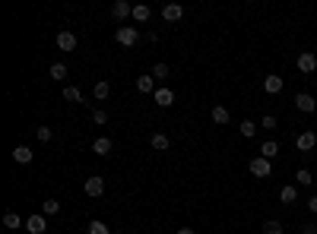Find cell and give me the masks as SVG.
Returning a JSON list of instances; mask_svg holds the SVG:
<instances>
[{
	"instance_id": "obj_1",
	"label": "cell",
	"mask_w": 317,
	"mask_h": 234,
	"mask_svg": "<svg viewBox=\"0 0 317 234\" xmlns=\"http://www.w3.org/2000/svg\"><path fill=\"white\" fill-rule=\"evenodd\" d=\"M248 171L254 174V178H269V174H273V165H269V158L257 155V158H251V161H248Z\"/></svg>"
},
{
	"instance_id": "obj_2",
	"label": "cell",
	"mask_w": 317,
	"mask_h": 234,
	"mask_svg": "<svg viewBox=\"0 0 317 234\" xmlns=\"http://www.w3.org/2000/svg\"><path fill=\"white\" fill-rule=\"evenodd\" d=\"M114 38H117V44H124V48H133V44L140 41V32L133 26H121L114 32Z\"/></svg>"
},
{
	"instance_id": "obj_3",
	"label": "cell",
	"mask_w": 317,
	"mask_h": 234,
	"mask_svg": "<svg viewBox=\"0 0 317 234\" xmlns=\"http://www.w3.org/2000/svg\"><path fill=\"white\" fill-rule=\"evenodd\" d=\"M298 73H317V54L314 51L298 54Z\"/></svg>"
},
{
	"instance_id": "obj_4",
	"label": "cell",
	"mask_w": 317,
	"mask_h": 234,
	"mask_svg": "<svg viewBox=\"0 0 317 234\" xmlns=\"http://www.w3.org/2000/svg\"><path fill=\"white\" fill-rule=\"evenodd\" d=\"M111 16H114L117 22H124L127 16H133V7L127 4V0H114V4H111Z\"/></svg>"
},
{
	"instance_id": "obj_5",
	"label": "cell",
	"mask_w": 317,
	"mask_h": 234,
	"mask_svg": "<svg viewBox=\"0 0 317 234\" xmlns=\"http://www.w3.org/2000/svg\"><path fill=\"white\" fill-rule=\"evenodd\" d=\"M295 146H298L301 152H311V149L317 146V133H314V130H304V133H298V136H295Z\"/></svg>"
},
{
	"instance_id": "obj_6",
	"label": "cell",
	"mask_w": 317,
	"mask_h": 234,
	"mask_svg": "<svg viewBox=\"0 0 317 234\" xmlns=\"http://www.w3.org/2000/svg\"><path fill=\"white\" fill-rule=\"evenodd\" d=\"M83 190H86V196H102L105 193V178H86V184H83Z\"/></svg>"
},
{
	"instance_id": "obj_7",
	"label": "cell",
	"mask_w": 317,
	"mask_h": 234,
	"mask_svg": "<svg viewBox=\"0 0 317 234\" xmlns=\"http://www.w3.org/2000/svg\"><path fill=\"white\" fill-rule=\"evenodd\" d=\"M26 231H29V234H44V231H48V221H44V215H29V218H26Z\"/></svg>"
},
{
	"instance_id": "obj_8",
	"label": "cell",
	"mask_w": 317,
	"mask_h": 234,
	"mask_svg": "<svg viewBox=\"0 0 317 234\" xmlns=\"http://www.w3.org/2000/svg\"><path fill=\"white\" fill-rule=\"evenodd\" d=\"M152 98H156L159 108H171V104H174V92L168 86H162V89H156V95H152Z\"/></svg>"
},
{
	"instance_id": "obj_9",
	"label": "cell",
	"mask_w": 317,
	"mask_h": 234,
	"mask_svg": "<svg viewBox=\"0 0 317 234\" xmlns=\"http://www.w3.org/2000/svg\"><path fill=\"white\" fill-rule=\"evenodd\" d=\"M295 108L304 111V114H311L317 108V101H314V95H308V92H298V95H295Z\"/></svg>"
},
{
	"instance_id": "obj_10",
	"label": "cell",
	"mask_w": 317,
	"mask_h": 234,
	"mask_svg": "<svg viewBox=\"0 0 317 234\" xmlns=\"http://www.w3.org/2000/svg\"><path fill=\"white\" fill-rule=\"evenodd\" d=\"M184 16V7H178V4H165V7H162V19H165V22H178Z\"/></svg>"
},
{
	"instance_id": "obj_11",
	"label": "cell",
	"mask_w": 317,
	"mask_h": 234,
	"mask_svg": "<svg viewBox=\"0 0 317 234\" xmlns=\"http://www.w3.org/2000/svg\"><path fill=\"white\" fill-rule=\"evenodd\" d=\"M57 48L61 51H76V35L73 32H61L57 35Z\"/></svg>"
},
{
	"instance_id": "obj_12",
	"label": "cell",
	"mask_w": 317,
	"mask_h": 234,
	"mask_svg": "<svg viewBox=\"0 0 317 234\" xmlns=\"http://www.w3.org/2000/svg\"><path fill=\"white\" fill-rule=\"evenodd\" d=\"M137 89L143 92V95H156V79L152 76H137Z\"/></svg>"
},
{
	"instance_id": "obj_13",
	"label": "cell",
	"mask_w": 317,
	"mask_h": 234,
	"mask_svg": "<svg viewBox=\"0 0 317 234\" xmlns=\"http://www.w3.org/2000/svg\"><path fill=\"white\" fill-rule=\"evenodd\" d=\"M283 86H286L283 76H266V79H263V89L269 92V95H279V92H283Z\"/></svg>"
},
{
	"instance_id": "obj_14",
	"label": "cell",
	"mask_w": 317,
	"mask_h": 234,
	"mask_svg": "<svg viewBox=\"0 0 317 234\" xmlns=\"http://www.w3.org/2000/svg\"><path fill=\"white\" fill-rule=\"evenodd\" d=\"M13 161H16V165H29V161H32V149L29 146H16L13 149Z\"/></svg>"
},
{
	"instance_id": "obj_15",
	"label": "cell",
	"mask_w": 317,
	"mask_h": 234,
	"mask_svg": "<svg viewBox=\"0 0 317 234\" xmlns=\"http://www.w3.org/2000/svg\"><path fill=\"white\" fill-rule=\"evenodd\" d=\"M149 146L156 149V152H165L168 146H171V139L165 136V133H152V139H149Z\"/></svg>"
},
{
	"instance_id": "obj_16",
	"label": "cell",
	"mask_w": 317,
	"mask_h": 234,
	"mask_svg": "<svg viewBox=\"0 0 317 234\" xmlns=\"http://www.w3.org/2000/svg\"><path fill=\"white\" fill-rule=\"evenodd\" d=\"M260 155H263V158H269V161H273V158L279 155V143H276V139H266V143L260 146Z\"/></svg>"
},
{
	"instance_id": "obj_17",
	"label": "cell",
	"mask_w": 317,
	"mask_h": 234,
	"mask_svg": "<svg viewBox=\"0 0 317 234\" xmlns=\"http://www.w3.org/2000/svg\"><path fill=\"white\" fill-rule=\"evenodd\" d=\"M92 152H96V155H108V152H111V139L108 136H99L96 143H92Z\"/></svg>"
},
{
	"instance_id": "obj_18",
	"label": "cell",
	"mask_w": 317,
	"mask_h": 234,
	"mask_svg": "<svg viewBox=\"0 0 317 234\" xmlns=\"http://www.w3.org/2000/svg\"><path fill=\"white\" fill-rule=\"evenodd\" d=\"M279 200H283L286 206H292L298 200V187H283V190H279Z\"/></svg>"
},
{
	"instance_id": "obj_19",
	"label": "cell",
	"mask_w": 317,
	"mask_h": 234,
	"mask_svg": "<svg viewBox=\"0 0 317 234\" xmlns=\"http://www.w3.org/2000/svg\"><path fill=\"white\" fill-rule=\"evenodd\" d=\"M149 16H152V10H149L146 4H137V7H133V19H137V22H146Z\"/></svg>"
},
{
	"instance_id": "obj_20",
	"label": "cell",
	"mask_w": 317,
	"mask_h": 234,
	"mask_svg": "<svg viewBox=\"0 0 317 234\" xmlns=\"http://www.w3.org/2000/svg\"><path fill=\"white\" fill-rule=\"evenodd\" d=\"M238 130H241V136H244V139H251V136H257V130H260V127H257V124H251V121H241V127H238Z\"/></svg>"
},
{
	"instance_id": "obj_21",
	"label": "cell",
	"mask_w": 317,
	"mask_h": 234,
	"mask_svg": "<svg viewBox=\"0 0 317 234\" xmlns=\"http://www.w3.org/2000/svg\"><path fill=\"white\" fill-rule=\"evenodd\" d=\"M263 234H283V221H276V218L263 221Z\"/></svg>"
},
{
	"instance_id": "obj_22",
	"label": "cell",
	"mask_w": 317,
	"mask_h": 234,
	"mask_svg": "<svg viewBox=\"0 0 317 234\" xmlns=\"http://www.w3.org/2000/svg\"><path fill=\"white\" fill-rule=\"evenodd\" d=\"M64 98L67 101H83V92H79L76 86H64Z\"/></svg>"
},
{
	"instance_id": "obj_23",
	"label": "cell",
	"mask_w": 317,
	"mask_h": 234,
	"mask_svg": "<svg viewBox=\"0 0 317 234\" xmlns=\"http://www.w3.org/2000/svg\"><path fill=\"white\" fill-rule=\"evenodd\" d=\"M51 79L64 83V79H67V64H54V67H51Z\"/></svg>"
},
{
	"instance_id": "obj_24",
	"label": "cell",
	"mask_w": 317,
	"mask_h": 234,
	"mask_svg": "<svg viewBox=\"0 0 317 234\" xmlns=\"http://www.w3.org/2000/svg\"><path fill=\"white\" fill-rule=\"evenodd\" d=\"M108 95H111V86L105 83V79H99V83H96V98L102 101V98H108Z\"/></svg>"
},
{
	"instance_id": "obj_25",
	"label": "cell",
	"mask_w": 317,
	"mask_h": 234,
	"mask_svg": "<svg viewBox=\"0 0 317 234\" xmlns=\"http://www.w3.org/2000/svg\"><path fill=\"white\" fill-rule=\"evenodd\" d=\"M213 121H216V124H229V108L216 104V108H213Z\"/></svg>"
},
{
	"instance_id": "obj_26",
	"label": "cell",
	"mask_w": 317,
	"mask_h": 234,
	"mask_svg": "<svg viewBox=\"0 0 317 234\" xmlns=\"http://www.w3.org/2000/svg\"><path fill=\"white\" fill-rule=\"evenodd\" d=\"M4 225H7L10 231H16V228H22V221H19L16 212H7V215H4Z\"/></svg>"
},
{
	"instance_id": "obj_27",
	"label": "cell",
	"mask_w": 317,
	"mask_h": 234,
	"mask_svg": "<svg viewBox=\"0 0 317 234\" xmlns=\"http://www.w3.org/2000/svg\"><path fill=\"white\" fill-rule=\"evenodd\" d=\"M86 234H111V231H108V225H105V221L96 218V221H89V231H86Z\"/></svg>"
},
{
	"instance_id": "obj_28",
	"label": "cell",
	"mask_w": 317,
	"mask_h": 234,
	"mask_svg": "<svg viewBox=\"0 0 317 234\" xmlns=\"http://www.w3.org/2000/svg\"><path fill=\"white\" fill-rule=\"evenodd\" d=\"M168 73H171L168 64H156L152 67V79H168Z\"/></svg>"
},
{
	"instance_id": "obj_29",
	"label": "cell",
	"mask_w": 317,
	"mask_h": 234,
	"mask_svg": "<svg viewBox=\"0 0 317 234\" xmlns=\"http://www.w3.org/2000/svg\"><path fill=\"white\" fill-rule=\"evenodd\" d=\"M295 178H298V187H311V184H314V178H311V171H308V168H301Z\"/></svg>"
},
{
	"instance_id": "obj_30",
	"label": "cell",
	"mask_w": 317,
	"mask_h": 234,
	"mask_svg": "<svg viewBox=\"0 0 317 234\" xmlns=\"http://www.w3.org/2000/svg\"><path fill=\"white\" fill-rule=\"evenodd\" d=\"M61 212V203L57 200H44V215H57Z\"/></svg>"
},
{
	"instance_id": "obj_31",
	"label": "cell",
	"mask_w": 317,
	"mask_h": 234,
	"mask_svg": "<svg viewBox=\"0 0 317 234\" xmlns=\"http://www.w3.org/2000/svg\"><path fill=\"white\" fill-rule=\"evenodd\" d=\"M35 136H38L41 143H48V139H51L54 133H51V127H38V130H35Z\"/></svg>"
},
{
	"instance_id": "obj_32",
	"label": "cell",
	"mask_w": 317,
	"mask_h": 234,
	"mask_svg": "<svg viewBox=\"0 0 317 234\" xmlns=\"http://www.w3.org/2000/svg\"><path fill=\"white\" fill-rule=\"evenodd\" d=\"M92 124H108V114H105L102 108H96L92 111Z\"/></svg>"
},
{
	"instance_id": "obj_33",
	"label": "cell",
	"mask_w": 317,
	"mask_h": 234,
	"mask_svg": "<svg viewBox=\"0 0 317 234\" xmlns=\"http://www.w3.org/2000/svg\"><path fill=\"white\" fill-rule=\"evenodd\" d=\"M260 127H263V130H273V127H276V117H273V114H266L263 121H260Z\"/></svg>"
},
{
	"instance_id": "obj_34",
	"label": "cell",
	"mask_w": 317,
	"mask_h": 234,
	"mask_svg": "<svg viewBox=\"0 0 317 234\" xmlns=\"http://www.w3.org/2000/svg\"><path fill=\"white\" fill-rule=\"evenodd\" d=\"M301 234H317V225H304V228H301Z\"/></svg>"
},
{
	"instance_id": "obj_35",
	"label": "cell",
	"mask_w": 317,
	"mask_h": 234,
	"mask_svg": "<svg viewBox=\"0 0 317 234\" xmlns=\"http://www.w3.org/2000/svg\"><path fill=\"white\" fill-rule=\"evenodd\" d=\"M308 209H311V212H317V196H311V200H308Z\"/></svg>"
},
{
	"instance_id": "obj_36",
	"label": "cell",
	"mask_w": 317,
	"mask_h": 234,
	"mask_svg": "<svg viewBox=\"0 0 317 234\" xmlns=\"http://www.w3.org/2000/svg\"><path fill=\"white\" fill-rule=\"evenodd\" d=\"M174 234H197V231H194V228H178Z\"/></svg>"
},
{
	"instance_id": "obj_37",
	"label": "cell",
	"mask_w": 317,
	"mask_h": 234,
	"mask_svg": "<svg viewBox=\"0 0 317 234\" xmlns=\"http://www.w3.org/2000/svg\"><path fill=\"white\" fill-rule=\"evenodd\" d=\"M314 83H317V73H314Z\"/></svg>"
}]
</instances>
